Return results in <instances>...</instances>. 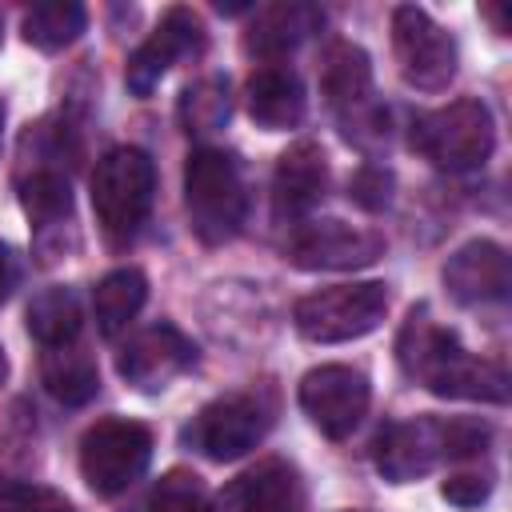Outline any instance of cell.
I'll use <instances>...</instances> for the list:
<instances>
[{"mask_svg":"<svg viewBox=\"0 0 512 512\" xmlns=\"http://www.w3.org/2000/svg\"><path fill=\"white\" fill-rule=\"evenodd\" d=\"M348 200L368 208V212L388 208V200H392V172L380 168V164H360L356 176L348 180Z\"/></svg>","mask_w":512,"mask_h":512,"instance_id":"cell-27","label":"cell"},{"mask_svg":"<svg viewBox=\"0 0 512 512\" xmlns=\"http://www.w3.org/2000/svg\"><path fill=\"white\" fill-rule=\"evenodd\" d=\"M152 460V432L140 420H96L80 436V476L96 496L128 492Z\"/></svg>","mask_w":512,"mask_h":512,"instance_id":"cell-6","label":"cell"},{"mask_svg":"<svg viewBox=\"0 0 512 512\" xmlns=\"http://www.w3.org/2000/svg\"><path fill=\"white\" fill-rule=\"evenodd\" d=\"M392 52L400 76L420 92H444L460 64L456 40L416 4L392 8Z\"/></svg>","mask_w":512,"mask_h":512,"instance_id":"cell-8","label":"cell"},{"mask_svg":"<svg viewBox=\"0 0 512 512\" xmlns=\"http://www.w3.org/2000/svg\"><path fill=\"white\" fill-rule=\"evenodd\" d=\"M148 300V280L140 268H116L108 272L96 292H92V312H96V328L104 336H116L132 324V316L144 308Z\"/></svg>","mask_w":512,"mask_h":512,"instance_id":"cell-21","label":"cell"},{"mask_svg":"<svg viewBox=\"0 0 512 512\" xmlns=\"http://www.w3.org/2000/svg\"><path fill=\"white\" fill-rule=\"evenodd\" d=\"M24 512H72L60 496H52V492H44V488H36V496H32V504L24 508Z\"/></svg>","mask_w":512,"mask_h":512,"instance_id":"cell-31","label":"cell"},{"mask_svg":"<svg viewBox=\"0 0 512 512\" xmlns=\"http://www.w3.org/2000/svg\"><path fill=\"white\" fill-rule=\"evenodd\" d=\"M388 312V288L380 280L360 284H332L308 292L292 308V324L312 344H344L368 336Z\"/></svg>","mask_w":512,"mask_h":512,"instance_id":"cell-5","label":"cell"},{"mask_svg":"<svg viewBox=\"0 0 512 512\" xmlns=\"http://www.w3.org/2000/svg\"><path fill=\"white\" fill-rule=\"evenodd\" d=\"M304 488L288 460H260L256 468L240 472L220 488L212 512H300Z\"/></svg>","mask_w":512,"mask_h":512,"instance_id":"cell-16","label":"cell"},{"mask_svg":"<svg viewBox=\"0 0 512 512\" xmlns=\"http://www.w3.org/2000/svg\"><path fill=\"white\" fill-rule=\"evenodd\" d=\"M268 428H272V404L260 392H228L192 416V424L184 428V444L216 464H228L252 452Z\"/></svg>","mask_w":512,"mask_h":512,"instance_id":"cell-7","label":"cell"},{"mask_svg":"<svg viewBox=\"0 0 512 512\" xmlns=\"http://www.w3.org/2000/svg\"><path fill=\"white\" fill-rule=\"evenodd\" d=\"M0 136H4V104H0Z\"/></svg>","mask_w":512,"mask_h":512,"instance_id":"cell-32","label":"cell"},{"mask_svg":"<svg viewBox=\"0 0 512 512\" xmlns=\"http://www.w3.org/2000/svg\"><path fill=\"white\" fill-rule=\"evenodd\" d=\"M300 408L304 416L332 440H344L348 432H356V424L364 420L368 412V400H372V388H368V376L360 368H348V364H320L312 372H304L300 380Z\"/></svg>","mask_w":512,"mask_h":512,"instance_id":"cell-11","label":"cell"},{"mask_svg":"<svg viewBox=\"0 0 512 512\" xmlns=\"http://www.w3.org/2000/svg\"><path fill=\"white\" fill-rule=\"evenodd\" d=\"M20 204H24L28 220L40 232H48L72 216V184L56 164H36L32 176L20 180Z\"/></svg>","mask_w":512,"mask_h":512,"instance_id":"cell-23","label":"cell"},{"mask_svg":"<svg viewBox=\"0 0 512 512\" xmlns=\"http://www.w3.org/2000/svg\"><path fill=\"white\" fill-rule=\"evenodd\" d=\"M40 380L48 388L52 400L68 404V408H80L96 396L100 388V372L92 364L88 352H80L76 344H64V348H48L44 364H40Z\"/></svg>","mask_w":512,"mask_h":512,"instance_id":"cell-20","label":"cell"},{"mask_svg":"<svg viewBox=\"0 0 512 512\" xmlns=\"http://www.w3.org/2000/svg\"><path fill=\"white\" fill-rule=\"evenodd\" d=\"M204 40H208V36H204V24H200V16H196L192 8H184V4L168 8V12L160 16V24L152 28V36L128 56V68H124L128 92L148 96V92L164 80V72H168L176 60L200 56V52H204Z\"/></svg>","mask_w":512,"mask_h":512,"instance_id":"cell-12","label":"cell"},{"mask_svg":"<svg viewBox=\"0 0 512 512\" xmlns=\"http://www.w3.org/2000/svg\"><path fill=\"white\" fill-rule=\"evenodd\" d=\"M412 148L440 172H472L496 148V120L484 100H452L412 120Z\"/></svg>","mask_w":512,"mask_h":512,"instance_id":"cell-3","label":"cell"},{"mask_svg":"<svg viewBox=\"0 0 512 512\" xmlns=\"http://www.w3.org/2000/svg\"><path fill=\"white\" fill-rule=\"evenodd\" d=\"M440 460H448V420L444 416H416V420L388 424L376 440V468L392 484L420 480Z\"/></svg>","mask_w":512,"mask_h":512,"instance_id":"cell-14","label":"cell"},{"mask_svg":"<svg viewBox=\"0 0 512 512\" xmlns=\"http://www.w3.org/2000/svg\"><path fill=\"white\" fill-rule=\"evenodd\" d=\"M32 496H36V488L0 480V512H24V508L32 504Z\"/></svg>","mask_w":512,"mask_h":512,"instance_id":"cell-29","label":"cell"},{"mask_svg":"<svg viewBox=\"0 0 512 512\" xmlns=\"http://www.w3.org/2000/svg\"><path fill=\"white\" fill-rule=\"evenodd\" d=\"M80 324H84L80 296H76L72 288H64V284H52V288L36 292L32 304H28V332H32L44 348L76 344Z\"/></svg>","mask_w":512,"mask_h":512,"instance_id":"cell-22","label":"cell"},{"mask_svg":"<svg viewBox=\"0 0 512 512\" xmlns=\"http://www.w3.org/2000/svg\"><path fill=\"white\" fill-rule=\"evenodd\" d=\"M176 116H180V128H184L188 136H208V132L224 128L228 116H232L228 80H224V76H200V80H192V84L180 92Z\"/></svg>","mask_w":512,"mask_h":512,"instance_id":"cell-25","label":"cell"},{"mask_svg":"<svg viewBox=\"0 0 512 512\" xmlns=\"http://www.w3.org/2000/svg\"><path fill=\"white\" fill-rule=\"evenodd\" d=\"M396 360L408 380L428 388L444 400H480L504 404L508 400V372L496 360L472 356L460 336L432 320L428 304H416L396 336Z\"/></svg>","mask_w":512,"mask_h":512,"instance_id":"cell-1","label":"cell"},{"mask_svg":"<svg viewBox=\"0 0 512 512\" xmlns=\"http://www.w3.org/2000/svg\"><path fill=\"white\" fill-rule=\"evenodd\" d=\"M0 380H4V352H0Z\"/></svg>","mask_w":512,"mask_h":512,"instance_id":"cell-33","label":"cell"},{"mask_svg":"<svg viewBox=\"0 0 512 512\" xmlns=\"http://www.w3.org/2000/svg\"><path fill=\"white\" fill-rule=\"evenodd\" d=\"M188 224L204 244H228L248 216V192L236 156L220 148H196L184 164Z\"/></svg>","mask_w":512,"mask_h":512,"instance_id":"cell-2","label":"cell"},{"mask_svg":"<svg viewBox=\"0 0 512 512\" xmlns=\"http://www.w3.org/2000/svg\"><path fill=\"white\" fill-rule=\"evenodd\" d=\"M204 488L192 472H168L160 476L128 512H200Z\"/></svg>","mask_w":512,"mask_h":512,"instance_id":"cell-26","label":"cell"},{"mask_svg":"<svg viewBox=\"0 0 512 512\" xmlns=\"http://www.w3.org/2000/svg\"><path fill=\"white\" fill-rule=\"evenodd\" d=\"M440 492L456 508H480L488 500V492H492V480L488 476H476V472H460V476H448Z\"/></svg>","mask_w":512,"mask_h":512,"instance_id":"cell-28","label":"cell"},{"mask_svg":"<svg viewBox=\"0 0 512 512\" xmlns=\"http://www.w3.org/2000/svg\"><path fill=\"white\" fill-rule=\"evenodd\" d=\"M192 360H196V344L176 324H152L120 348L116 372L136 392H164L180 372L192 368Z\"/></svg>","mask_w":512,"mask_h":512,"instance_id":"cell-13","label":"cell"},{"mask_svg":"<svg viewBox=\"0 0 512 512\" xmlns=\"http://www.w3.org/2000/svg\"><path fill=\"white\" fill-rule=\"evenodd\" d=\"M508 284H512L508 252L496 240H468L444 264V288L464 308L500 304L508 296Z\"/></svg>","mask_w":512,"mask_h":512,"instance_id":"cell-15","label":"cell"},{"mask_svg":"<svg viewBox=\"0 0 512 512\" xmlns=\"http://www.w3.org/2000/svg\"><path fill=\"white\" fill-rule=\"evenodd\" d=\"M320 88H324L328 108L340 116L348 140H356V144L380 140V112L372 104V64L360 44L336 40L324 52Z\"/></svg>","mask_w":512,"mask_h":512,"instance_id":"cell-9","label":"cell"},{"mask_svg":"<svg viewBox=\"0 0 512 512\" xmlns=\"http://www.w3.org/2000/svg\"><path fill=\"white\" fill-rule=\"evenodd\" d=\"M328 188V160L316 144L300 140L292 144L280 160H276V176H272V212L280 224L296 228L308 220V212L324 200Z\"/></svg>","mask_w":512,"mask_h":512,"instance_id":"cell-17","label":"cell"},{"mask_svg":"<svg viewBox=\"0 0 512 512\" xmlns=\"http://www.w3.org/2000/svg\"><path fill=\"white\" fill-rule=\"evenodd\" d=\"M152 192H156V168H152L148 152L124 144L96 160L92 208L112 244H124L144 228V220L152 212Z\"/></svg>","mask_w":512,"mask_h":512,"instance_id":"cell-4","label":"cell"},{"mask_svg":"<svg viewBox=\"0 0 512 512\" xmlns=\"http://www.w3.org/2000/svg\"><path fill=\"white\" fill-rule=\"evenodd\" d=\"M324 24V12L304 0H280L256 12V20L244 32V52L252 56H284L296 44H304Z\"/></svg>","mask_w":512,"mask_h":512,"instance_id":"cell-19","label":"cell"},{"mask_svg":"<svg viewBox=\"0 0 512 512\" xmlns=\"http://www.w3.org/2000/svg\"><path fill=\"white\" fill-rule=\"evenodd\" d=\"M244 104H248V116L268 128V132H280V128H296L304 120V84L292 68L284 64H268V68H256L248 76V88H244Z\"/></svg>","mask_w":512,"mask_h":512,"instance_id":"cell-18","label":"cell"},{"mask_svg":"<svg viewBox=\"0 0 512 512\" xmlns=\"http://www.w3.org/2000/svg\"><path fill=\"white\" fill-rule=\"evenodd\" d=\"M88 24V12L84 4L76 0H44V4H32L24 12V40L40 52H60L68 48Z\"/></svg>","mask_w":512,"mask_h":512,"instance_id":"cell-24","label":"cell"},{"mask_svg":"<svg viewBox=\"0 0 512 512\" xmlns=\"http://www.w3.org/2000/svg\"><path fill=\"white\" fill-rule=\"evenodd\" d=\"M16 280H20V260H16V252H12V248L0 240V304L12 296Z\"/></svg>","mask_w":512,"mask_h":512,"instance_id":"cell-30","label":"cell"},{"mask_svg":"<svg viewBox=\"0 0 512 512\" xmlns=\"http://www.w3.org/2000/svg\"><path fill=\"white\" fill-rule=\"evenodd\" d=\"M384 236L372 228H352L344 220H304L288 232L284 260L304 272H352L384 256Z\"/></svg>","mask_w":512,"mask_h":512,"instance_id":"cell-10","label":"cell"}]
</instances>
